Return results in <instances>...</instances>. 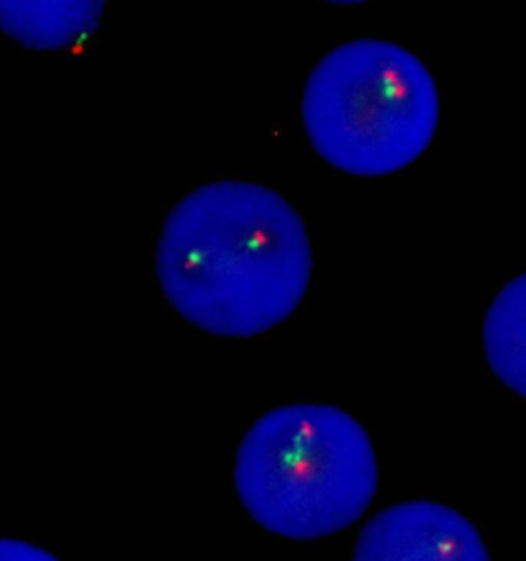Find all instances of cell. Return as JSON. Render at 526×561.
<instances>
[{"instance_id":"3957f363","label":"cell","mask_w":526,"mask_h":561,"mask_svg":"<svg viewBox=\"0 0 526 561\" xmlns=\"http://www.w3.org/2000/svg\"><path fill=\"white\" fill-rule=\"evenodd\" d=\"M438 117L430 70L385 39H356L329 51L302 95L312 149L329 165L361 178L389 175L420 159Z\"/></svg>"},{"instance_id":"52a82bcc","label":"cell","mask_w":526,"mask_h":561,"mask_svg":"<svg viewBox=\"0 0 526 561\" xmlns=\"http://www.w3.org/2000/svg\"><path fill=\"white\" fill-rule=\"evenodd\" d=\"M0 561H58L42 547L19 541V539H2L0 543Z\"/></svg>"},{"instance_id":"6da1fadb","label":"cell","mask_w":526,"mask_h":561,"mask_svg":"<svg viewBox=\"0 0 526 561\" xmlns=\"http://www.w3.org/2000/svg\"><path fill=\"white\" fill-rule=\"evenodd\" d=\"M311 270L302 218L258 183L197 187L167 216L157 248L167 300L199 330L225 337H251L286 321Z\"/></svg>"},{"instance_id":"5b68a950","label":"cell","mask_w":526,"mask_h":561,"mask_svg":"<svg viewBox=\"0 0 526 561\" xmlns=\"http://www.w3.org/2000/svg\"><path fill=\"white\" fill-rule=\"evenodd\" d=\"M103 2H0V25L27 48L58 50L87 39L99 25Z\"/></svg>"},{"instance_id":"277c9868","label":"cell","mask_w":526,"mask_h":561,"mask_svg":"<svg viewBox=\"0 0 526 561\" xmlns=\"http://www.w3.org/2000/svg\"><path fill=\"white\" fill-rule=\"evenodd\" d=\"M352 561H490V553L460 512L411 500L378 512L362 527Z\"/></svg>"},{"instance_id":"8992f818","label":"cell","mask_w":526,"mask_h":561,"mask_svg":"<svg viewBox=\"0 0 526 561\" xmlns=\"http://www.w3.org/2000/svg\"><path fill=\"white\" fill-rule=\"evenodd\" d=\"M483 346L493 375L526 399V274L493 298L483 323Z\"/></svg>"},{"instance_id":"7a4b0ae2","label":"cell","mask_w":526,"mask_h":561,"mask_svg":"<svg viewBox=\"0 0 526 561\" xmlns=\"http://www.w3.org/2000/svg\"><path fill=\"white\" fill-rule=\"evenodd\" d=\"M235 485L260 527L312 541L358 523L375 500L368 432L331 405L296 403L262 415L237 450Z\"/></svg>"}]
</instances>
